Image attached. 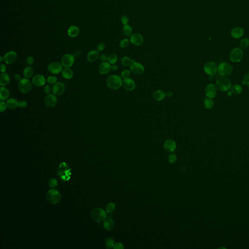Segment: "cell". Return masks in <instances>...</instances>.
Here are the masks:
<instances>
[{"label":"cell","mask_w":249,"mask_h":249,"mask_svg":"<svg viewBox=\"0 0 249 249\" xmlns=\"http://www.w3.org/2000/svg\"><path fill=\"white\" fill-rule=\"evenodd\" d=\"M168 162L171 164L175 163L177 161V157L175 154H171L169 155L168 158Z\"/></svg>","instance_id":"43"},{"label":"cell","mask_w":249,"mask_h":249,"mask_svg":"<svg viewBox=\"0 0 249 249\" xmlns=\"http://www.w3.org/2000/svg\"><path fill=\"white\" fill-rule=\"evenodd\" d=\"M172 95H173V92L171 91H168L167 92H166V96L168 97H172Z\"/></svg>","instance_id":"54"},{"label":"cell","mask_w":249,"mask_h":249,"mask_svg":"<svg viewBox=\"0 0 249 249\" xmlns=\"http://www.w3.org/2000/svg\"><path fill=\"white\" fill-rule=\"evenodd\" d=\"M3 61V57H2V56L0 57V62H1Z\"/></svg>","instance_id":"58"},{"label":"cell","mask_w":249,"mask_h":249,"mask_svg":"<svg viewBox=\"0 0 249 249\" xmlns=\"http://www.w3.org/2000/svg\"><path fill=\"white\" fill-rule=\"evenodd\" d=\"M243 57V51L240 48H236L231 52L230 59L234 63H237L241 61Z\"/></svg>","instance_id":"7"},{"label":"cell","mask_w":249,"mask_h":249,"mask_svg":"<svg viewBox=\"0 0 249 249\" xmlns=\"http://www.w3.org/2000/svg\"><path fill=\"white\" fill-rule=\"evenodd\" d=\"M17 59V54L15 52L10 51L8 52L3 57V61L7 64H11L15 62Z\"/></svg>","instance_id":"14"},{"label":"cell","mask_w":249,"mask_h":249,"mask_svg":"<svg viewBox=\"0 0 249 249\" xmlns=\"http://www.w3.org/2000/svg\"><path fill=\"white\" fill-rule=\"evenodd\" d=\"M10 82V77L6 72H2L0 75V85L3 87L7 86Z\"/></svg>","instance_id":"26"},{"label":"cell","mask_w":249,"mask_h":249,"mask_svg":"<svg viewBox=\"0 0 249 249\" xmlns=\"http://www.w3.org/2000/svg\"><path fill=\"white\" fill-rule=\"evenodd\" d=\"M44 92H46V94H51V92H52V88L50 85H47L44 88Z\"/></svg>","instance_id":"45"},{"label":"cell","mask_w":249,"mask_h":249,"mask_svg":"<svg viewBox=\"0 0 249 249\" xmlns=\"http://www.w3.org/2000/svg\"><path fill=\"white\" fill-rule=\"evenodd\" d=\"M130 41L128 39H125L122 40L120 42V47L122 48H127L130 44Z\"/></svg>","instance_id":"38"},{"label":"cell","mask_w":249,"mask_h":249,"mask_svg":"<svg viewBox=\"0 0 249 249\" xmlns=\"http://www.w3.org/2000/svg\"><path fill=\"white\" fill-rule=\"evenodd\" d=\"M248 74H249V73H248Z\"/></svg>","instance_id":"60"},{"label":"cell","mask_w":249,"mask_h":249,"mask_svg":"<svg viewBox=\"0 0 249 249\" xmlns=\"http://www.w3.org/2000/svg\"><path fill=\"white\" fill-rule=\"evenodd\" d=\"M117 69H118V66L117 65H115V64H112L111 65V70H112L116 71Z\"/></svg>","instance_id":"55"},{"label":"cell","mask_w":249,"mask_h":249,"mask_svg":"<svg viewBox=\"0 0 249 249\" xmlns=\"http://www.w3.org/2000/svg\"><path fill=\"white\" fill-rule=\"evenodd\" d=\"M130 74H131V72H130V70L128 69L125 70L123 71L122 72H121V78L123 79H125L130 78Z\"/></svg>","instance_id":"37"},{"label":"cell","mask_w":249,"mask_h":249,"mask_svg":"<svg viewBox=\"0 0 249 249\" xmlns=\"http://www.w3.org/2000/svg\"><path fill=\"white\" fill-rule=\"evenodd\" d=\"M217 88L213 83L207 85L205 89L206 96L209 98H214L217 94Z\"/></svg>","instance_id":"12"},{"label":"cell","mask_w":249,"mask_h":249,"mask_svg":"<svg viewBox=\"0 0 249 249\" xmlns=\"http://www.w3.org/2000/svg\"><path fill=\"white\" fill-rule=\"evenodd\" d=\"M32 88V83L28 79H21L20 81H19V90L23 94H27L30 92Z\"/></svg>","instance_id":"6"},{"label":"cell","mask_w":249,"mask_h":249,"mask_svg":"<svg viewBox=\"0 0 249 249\" xmlns=\"http://www.w3.org/2000/svg\"><path fill=\"white\" fill-rule=\"evenodd\" d=\"M58 185V181L56 179H51L49 181V186L52 188H54Z\"/></svg>","instance_id":"42"},{"label":"cell","mask_w":249,"mask_h":249,"mask_svg":"<svg viewBox=\"0 0 249 249\" xmlns=\"http://www.w3.org/2000/svg\"><path fill=\"white\" fill-rule=\"evenodd\" d=\"M27 106V102L26 100H22L19 101V107L21 108H26Z\"/></svg>","instance_id":"47"},{"label":"cell","mask_w":249,"mask_h":249,"mask_svg":"<svg viewBox=\"0 0 249 249\" xmlns=\"http://www.w3.org/2000/svg\"><path fill=\"white\" fill-rule=\"evenodd\" d=\"M62 75L64 79H70L74 76V72L70 68H65L62 70Z\"/></svg>","instance_id":"28"},{"label":"cell","mask_w":249,"mask_h":249,"mask_svg":"<svg viewBox=\"0 0 249 249\" xmlns=\"http://www.w3.org/2000/svg\"><path fill=\"white\" fill-rule=\"evenodd\" d=\"M244 35V30L241 27H236L231 31V36L236 39H240Z\"/></svg>","instance_id":"21"},{"label":"cell","mask_w":249,"mask_h":249,"mask_svg":"<svg viewBox=\"0 0 249 249\" xmlns=\"http://www.w3.org/2000/svg\"><path fill=\"white\" fill-rule=\"evenodd\" d=\"M15 78L16 80H17V81H20V80H21V77L20 76V74H15Z\"/></svg>","instance_id":"56"},{"label":"cell","mask_w":249,"mask_h":249,"mask_svg":"<svg viewBox=\"0 0 249 249\" xmlns=\"http://www.w3.org/2000/svg\"><path fill=\"white\" fill-rule=\"evenodd\" d=\"M115 209V205L113 203H110L106 207V210L108 213H112Z\"/></svg>","instance_id":"41"},{"label":"cell","mask_w":249,"mask_h":249,"mask_svg":"<svg viewBox=\"0 0 249 249\" xmlns=\"http://www.w3.org/2000/svg\"><path fill=\"white\" fill-rule=\"evenodd\" d=\"M117 59L118 57L115 54H112L108 57V62L112 65L116 63Z\"/></svg>","instance_id":"35"},{"label":"cell","mask_w":249,"mask_h":249,"mask_svg":"<svg viewBox=\"0 0 249 249\" xmlns=\"http://www.w3.org/2000/svg\"><path fill=\"white\" fill-rule=\"evenodd\" d=\"M217 65L213 61H209L204 65L203 69L206 74L209 76H214L217 71Z\"/></svg>","instance_id":"8"},{"label":"cell","mask_w":249,"mask_h":249,"mask_svg":"<svg viewBox=\"0 0 249 249\" xmlns=\"http://www.w3.org/2000/svg\"><path fill=\"white\" fill-rule=\"evenodd\" d=\"M65 85L61 82L56 83L52 88V92L56 96L62 95L65 92Z\"/></svg>","instance_id":"15"},{"label":"cell","mask_w":249,"mask_h":249,"mask_svg":"<svg viewBox=\"0 0 249 249\" xmlns=\"http://www.w3.org/2000/svg\"><path fill=\"white\" fill-rule=\"evenodd\" d=\"M204 105L206 109L210 110L214 107V102L211 98H206L204 101Z\"/></svg>","instance_id":"31"},{"label":"cell","mask_w":249,"mask_h":249,"mask_svg":"<svg viewBox=\"0 0 249 249\" xmlns=\"http://www.w3.org/2000/svg\"><path fill=\"white\" fill-rule=\"evenodd\" d=\"M105 229L108 231H112L114 228V222L111 219H106L103 224Z\"/></svg>","instance_id":"29"},{"label":"cell","mask_w":249,"mask_h":249,"mask_svg":"<svg viewBox=\"0 0 249 249\" xmlns=\"http://www.w3.org/2000/svg\"><path fill=\"white\" fill-rule=\"evenodd\" d=\"M111 70V65L108 62H102L98 67V71L101 74H107Z\"/></svg>","instance_id":"20"},{"label":"cell","mask_w":249,"mask_h":249,"mask_svg":"<svg viewBox=\"0 0 249 249\" xmlns=\"http://www.w3.org/2000/svg\"><path fill=\"white\" fill-rule=\"evenodd\" d=\"M121 64L125 67L130 66L131 63H132L131 59H130V57H128L127 56H125L121 59Z\"/></svg>","instance_id":"34"},{"label":"cell","mask_w":249,"mask_h":249,"mask_svg":"<svg viewBox=\"0 0 249 249\" xmlns=\"http://www.w3.org/2000/svg\"><path fill=\"white\" fill-rule=\"evenodd\" d=\"M131 72L136 75H140L145 71V68L142 64L137 62H133L130 66Z\"/></svg>","instance_id":"11"},{"label":"cell","mask_w":249,"mask_h":249,"mask_svg":"<svg viewBox=\"0 0 249 249\" xmlns=\"http://www.w3.org/2000/svg\"><path fill=\"white\" fill-rule=\"evenodd\" d=\"M8 108L10 110H14L19 107V101L16 98H9L6 101Z\"/></svg>","instance_id":"23"},{"label":"cell","mask_w":249,"mask_h":249,"mask_svg":"<svg viewBox=\"0 0 249 249\" xmlns=\"http://www.w3.org/2000/svg\"><path fill=\"white\" fill-rule=\"evenodd\" d=\"M106 84L110 89L116 90L122 87L123 81L122 78L117 75H111L108 77L106 80Z\"/></svg>","instance_id":"1"},{"label":"cell","mask_w":249,"mask_h":249,"mask_svg":"<svg viewBox=\"0 0 249 249\" xmlns=\"http://www.w3.org/2000/svg\"><path fill=\"white\" fill-rule=\"evenodd\" d=\"M166 93L162 90H157L153 92V98L157 101H162L166 97Z\"/></svg>","instance_id":"22"},{"label":"cell","mask_w":249,"mask_h":249,"mask_svg":"<svg viewBox=\"0 0 249 249\" xmlns=\"http://www.w3.org/2000/svg\"><path fill=\"white\" fill-rule=\"evenodd\" d=\"M26 61H27V64L29 65H33L34 63V57H32V56H29V57H27Z\"/></svg>","instance_id":"50"},{"label":"cell","mask_w":249,"mask_h":249,"mask_svg":"<svg viewBox=\"0 0 249 249\" xmlns=\"http://www.w3.org/2000/svg\"><path fill=\"white\" fill-rule=\"evenodd\" d=\"M231 80L226 77H221L217 79L216 86L217 89L221 92H227L231 88Z\"/></svg>","instance_id":"2"},{"label":"cell","mask_w":249,"mask_h":249,"mask_svg":"<svg viewBox=\"0 0 249 249\" xmlns=\"http://www.w3.org/2000/svg\"><path fill=\"white\" fill-rule=\"evenodd\" d=\"M46 198L49 203L55 204L58 203L61 201V196L58 190L53 188L47 192Z\"/></svg>","instance_id":"4"},{"label":"cell","mask_w":249,"mask_h":249,"mask_svg":"<svg viewBox=\"0 0 249 249\" xmlns=\"http://www.w3.org/2000/svg\"><path fill=\"white\" fill-rule=\"evenodd\" d=\"M46 79L41 74H38L34 76L32 79V83L36 87H41L46 84Z\"/></svg>","instance_id":"17"},{"label":"cell","mask_w":249,"mask_h":249,"mask_svg":"<svg viewBox=\"0 0 249 249\" xmlns=\"http://www.w3.org/2000/svg\"><path fill=\"white\" fill-rule=\"evenodd\" d=\"M106 245L108 248H112L114 245V241L111 237H109L106 240Z\"/></svg>","instance_id":"40"},{"label":"cell","mask_w":249,"mask_h":249,"mask_svg":"<svg viewBox=\"0 0 249 249\" xmlns=\"http://www.w3.org/2000/svg\"><path fill=\"white\" fill-rule=\"evenodd\" d=\"M113 249H124V245L121 243H116L114 245L113 247Z\"/></svg>","instance_id":"51"},{"label":"cell","mask_w":249,"mask_h":249,"mask_svg":"<svg viewBox=\"0 0 249 249\" xmlns=\"http://www.w3.org/2000/svg\"><path fill=\"white\" fill-rule=\"evenodd\" d=\"M46 81L50 84L54 85L57 83V79L55 76H49L47 78Z\"/></svg>","instance_id":"39"},{"label":"cell","mask_w":249,"mask_h":249,"mask_svg":"<svg viewBox=\"0 0 249 249\" xmlns=\"http://www.w3.org/2000/svg\"><path fill=\"white\" fill-rule=\"evenodd\" d=\"M123 87L124 89L128 91H132L134 90L136 87V84L133 79L128 78L124 79L123 81Z\"/></svg>","instance_id":"16"},{"label":"cell","mask_w":249,"mask_h":249,"mask_svg":"<svg viewBox=\"0 0 249 249\" xmlns=\"http://www.w3.org/2000/svg\"><path fill=\"white\" fill-rule=\"evenodd\" d=\"M47 70L51 74H58L62 72V64L57 61L51 62L48 66Z\"/></svg>","instance_id":"10"},{"label":"cell","mask_w":249,"mask_h":249,"mask_svg":"<svg viewBox=\"0 0 249 249\" xmlns=\"http://www.w3.org/2000/svg\"><path fill=\"white\" fill-rule=\"evenodd\" d=\"M248 88H249V82H248Z\"/></svg>","instance_id":"59"},{"label":"cell","mask_w":249,"mask_h":249,"mask_svg":"<svg viewBox=\"0 0 249 249\" xmlns=\"http://www.w3.org/2000/svg\"><path fill=\"white\" fill-rule=\"evenodd\" d=\"M7 107H8V106H7L6 103H5L4 101H1V102H0V109H1V112H5Z\"/></svg>","instance_id":"44"},{"label":"cell","mask_w":249,"mask_h":249,"mask_svg":"<svg viewBox=\"0 0 249 249\" xmlns=\"http://www.w3.org/2000/svg\"><path fill=\"white\" fill-rule=\"evenodd\" d=\"M122 31L126 36L130 37L132 33V29L131 26L127 24L124 26V27L123 28Z\"/></svg>","instance_id":"33"},{"label":"cell","mask_w":249,"mask_h":249,"mask_svg":"<svg viewBox=\"0 0 249 249\" xmlns=\"http://www.w3.org/2000/svg\"><path fill=\"white\" fill-rule=\"evenodd\" d=\"M0 70L2 72H5L6 70V66L4 64H1L0 65Z\"/></svg>","instance_id":"53"},{"label":"cell","mask_w":249,"mask_h":249,"mask_svg":"<svg viewBox=\"0 0 249 249\" xmlns=\"http://www.w3.org/2000/svg\"><path fill=\"white\" fill-rule=\"evenodd\" d=\"M57 97L54 94H47L44 99V103L47 107H54L57 104Z\"/></svg>","instance_id":"13"},{"label":"cell","mask_w":249,"mask_h":249,"mask_svg":"<svg viewBox=\"0 0 249 249\" xmlns=\"http://www.w3.org/2000/svg\"><path fill=\"white\" fill-rule=\"evenodd\" d=\"M74 61L75 59L73 54H67L62 57L61 62L62 66L65 68H70L74 65Z\"/></svg>","instance_id":"9"},{"label":"cell","mask_w":249,"mask_h":249,"mask_svg":"<svg viewBox=\"0 0 249 249\" xmlns=\"http://www.w3.org/2000/svg\"><path fill=\"white\" fill-rule=\"evenodd\" d=\"M249 81V76L248 74H246L244 76L243 79L242 81V83L243 85H248V83Z\"/></svg>","instance_id":"48"},{"label":"cell","mask_w":249,"mask_h":249,"mask_svg":"<svg viewBox=\"0 0 249 249\" xmlns=\"http://www.w3.org/2000/svg\"><path fill=\"white\" fill-rule=\"evenodd\" d=\"M91 217L94 221L101 223L106 219L107 214L106 212L102 209L97 208L92 210L91 213Z\"/></svg>","instance_id":"3"},{"label":"cell","mask_w":249,"mask_h":249,"mask_svg":"<svg viewBox=\"0 0 249 249\" xmlns=\"http://www.w3.org/2000/svg\"><path fill=\"white\" fill-rule=\"evenodd\" d=\"M33 74V69L30 66L26 67L23 71V74L26 79H29L32 77Z\"/></svg>","instance_id":"30"},{"label":"cell","mask_w":249,"mask_h":249,"mask_svg":"<svg viewBox=\"0 0 249 249\" xmlns=\"http://www.w3.org/2000/svg\"><path fill=\"white\" fill-rule=\"evenodd\" d=\"M68 35L70 37L74 38L77 37L79 34V29L76 26H71L68 30Z\"/></svg>","instance_id":"27"},{"label":"cell","mask_w":249,"mask_h":249,"mask_svg":"<svg viewBox=\"0 0 249 249\" xmlns=\"http://www.w3.org/2000/svg\"><path fill=\"white\" fill-rule=\"evenodd\" d=\"M232 71L233 68L232 66L226 62L221 63L217 68L219 74L222 77L230 76L232 73Z\"/></svg>","instance_id":"5"},{"label":"cell","mask_w":249,"mask_h":249,"mask_svg":"<svg viewBox=\"0 0 249 249\" xmlns=\"http://www.w3.org/2000/svg\"><path fill=\"white\" fill-rule=\"evenodd\" d=\"M9 91L5 87H1L0 88V100L1 101H5L8 99L9 97Z\"/></svg>","instance_id":"25"},{"label":"cell","mask_w":249,"mask_h":249,"mask_svg":"<svg viewBox=\"0 0 249 249\" xmlns=\"http://www.w3.org/2000/svg\"><path fill=\"white\" fill-rule=\"evenodd\" d=\"M249 46V39L248 38H244L241 39L240 41V46L241 48L245 49L247 48Z\"/></svg>","instance_id":"36"},{"label":"cell","mask_w":249,"mask_h":249,"mask_svg":"<svg viewBox=\"0 0 249 249\" xmlns=\"http://www.w3.org/2000/svg\"><path fill=\"white\" fill-rule=\"evenodd\" d=\"M100 60L102 62L108 61V57L105 54H102L99 57Z\"/></svg>","instance_id":"49"},{"label":"cell","mask_w":249,"mask_h":249,"mask_svg":"<svg viewBox=\"0 0 249 249\" xmlns=\"http://www.w3.org/2000/svg\"><path fill=\"white\" fill-rule=\"evenodd\" d=\"M121 22L122 23V24H124V26L127 25L129 23V19L128 17H127V16H123L121 18Z\"/></svg>","instance_id":"46"},{"label":"cell","mask_w":249,"mask_h":249,"mask_svg":"<svg viewBox=\"0 0 249 249\" xmlns=\"http://www.w3.org/2000/svg\"><path fill=\"white\" fill-rule=\"evenodd\" d=\"M231 91L235 94H239L242 92V88L239 84H235L231 87Z\"/></svg>","instance_id":"32"},{"label":"cell","mask_w":249,"mask_h":249,"mask_svg":"<svg viewBox=\"0 0 249 249\" xmlns=\"http://www.w3.org/2000/svg\"><path fill=\"white\" fill-rule=\"evenodd\" d=\"M105 45L104 43H100L97 47V51L98 52H101L104 49Z\"/></svg>","instance_id":"52"},{"label":"cell","mask_w":249,"mask_h":249,"mask_svg":"<svg viewBox=\"0 0 249 249\" xmlns=\"http://www.w3.org/2000/svg\"><path fill=\"white\" fill-rule=\"evenodd\" d=\"M143 39L140 34H134L130 37V42L131 43L135 46H140L143 43Z\"/></svg>","instance_id":"18"},{"label":"cell","mask_w":249,"mask_h":249,"mask_svg":"<svg viewBox=\"0 0 249 249\" xmlns=\"http://www.w3.org/2000/svg\"><path fill=\"white\" fill-rule=\"evenodd\" d=\"M165 150L169 152H173L176 148V143L172 139H168L165 141L163 144Z\"/></svg>","instance_id":"19"},{"label":"cell","mask_w":249,"mask_h":249,"mask_svg":"<svg viewBox=\"0 0 249 249\" xmlns=\"http://www.w3.org/2000/svg\"><path fill=\"white\" fill-rule=\"evenodd\" d=\"M99 57L98 52L96 50H92L89 52L87 54L88 61L89 62H93L98 59Z\"/></svg>","instance_id":"24"},{"label":"cell","mask_w":249,"mask_h":249,"mask_svg":"<svg viewBox=\"0 0 249 249\" xmlns=\"http://www.w3.org/2000/svg\"><path fill=\"white\" fill-rule=\"evenodd\" d=\"M232 91H230L229 90L227 91V95L229 97H231V95H232Z\"/></svg>","instance_id":"57"}]
</instances>
